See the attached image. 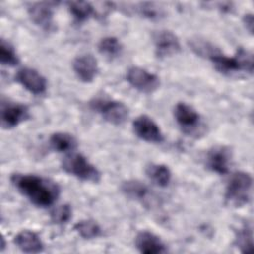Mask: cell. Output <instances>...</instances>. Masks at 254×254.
Wrapping results in <instances>:
<instances>
[{
  "instance_id": "7a4b0ae2",
  "label": "cell",
  "mask_w": 254,
  "mask_h": 254,
  "mask_svg": "<svg viewBox=\"0 0 254 254\" xmlns=\"http://www.w3.org/2000/svg\"><path fill=\"white\" fill-rule=\"evenodd\" d=\"M207 59L223 74H232L240 71L249 74L253 73V54L243 48H239L233 57H227L216 50Z\"/></svg>"
},
{
  "instance_id": "7c38bea8",
  "label": "cell",
  "mask_w": 254,
  "mask_h": 254,
  "mask_svg": "<svg viewBox=\"0 0 254 254\" xmlns=\"http://www.w3.org/2000/svg\"><path fill=\"white\" fill-rule=\"evenodd\" d=\"M15 78L26 90L35 95H41L47 90L46 78L35 68L22 67L17 71Z\"/></svg>"
},
{
  "instance_id": "4fadbf2b",
  "label": "cell",
  "mask_w": 254,
  "mask_h": 254,
  "mask_svg": "<svg viewBox=\"0 0 254 254\" xmlns=\"http://www.w3.org/2000/svg\"><path fill=\"white\" fill-rule=\"evenodd\" d=\"M56 5V2H36L29 6L28 14L37 26L49 31L53 28Z\"/></svg>"
},
{
  "instance_id": "ffe728a7",
  "label": "cell",
  "mask_w": 254,
  "mask_h": 254,
  "mask_svg": "<svg viewBox=\"0 0 254 254\" xmlns=\"http://www.w3.org/2000/svg\"><path fill=\"white\" fill-rule=\"evenodd\" d=\"M67 8L73 19L78 23L87 21L95 14L94 7L85 1H69L67 2Z\"/></svg>"
},
{
  "instance_id": "ac0fdd59",
  "label": "cell",
  "mask_w": 254,
  "mask_h": 254,
  "mask_svg": "<svg viewBox=\"0 0 254 254\" xmlns=\"http://www.w3.org/2000/svg\"><path fill=\"white\" fill-rule=\"evenodd\" d=\"M146 175L154 185L160 188L168 187L172 180L171 170L164 164H150L146 168Z\"/></svg>"
},
{
  "instance_id": "8fae6325",
  "label": "cell",
  "mask_w": 254,
  "mask_h": 254,
  "mask_svg": "<svg viewBox=\"0 0 254 254\" xmlns=\"http://www.w3.org/2000/svg\"><path fill=\"white\" fill-rule=\"evenodd\" d=\"M154 46L157 57L161 59L173 57L181 51L179 38L169 30H161L155 33Z\"/></svg>"
},
{
  "instance_id": "30bf717a",
  "label": "cell",
  "mask_w": 254,
  "mask_h": 254,
  "mask_svg": "<svg viewBox=\"0 0 254 254\" xmlns=\"http://www.w3.org/2000/svg\"><path fill=\"white\" fill-rule=\"evenodd\" d=\"M174 117L181 129L187 134L193 133L200 126L199 113L186 102H178L175 105Z\"/></svg>"
},
{
  "instance_id": "3957f363",
  "label": "cell",
  "mask_w": 254,
  "mask_h": 254,
  "mask_svg": "<svg viewBox=\"0 0 254 254\" xmlns=\"http://www.w3.org/2000/svg\"><path fill=\"white\" fill-rule=\"evenodd\" d=\"M253 180L249 173L239 171L231 175L226 188L225 201L234 207H241L247 204L251 198Z\"/></svg>"
},
{
  "instance_id": "8992f818",
  "label": "cell",
  "mask_w": 254,
  "mask_h": 254,
  "mask_svg": "<svg viewBox=\"0 0 254 254\" xmlns=\"http://www.w3.org/2000/svg\"><path fill=\"white\" fill-rule=\"evenodd\" d=\"M126 79L129 84L143 93H153L160 86V78L140 66H132L127 70Z\"/></svg>"
},
{
  "instance_id": "d4e9b609",
  "label": "cell",
  "mask_w": 254,
  "mask_h": 254,
  "mask_svg": "<svg viewBox=\"0 0 254 254\" xmlns=\"http://www.w3.org/2000/svg\"><path fill=\"white\" fill-rule=\"evenodd\" d=\"M72 210L68 204H63L53 209L51 212V219L56 224H64L71 218Z\"/></svg>"
},
{
  "instance_id": "277c9868",
  "label": "cell",
  "mask_w": 254,
  "mask_h": 254,
  "mask_svg": "<svg viewBox=\"0 0 254 254\" xmlns=\"http://www.w3.org/2000/svg\"><path fill=\"white\" fill-rule=\"evenodd\" d=\"M62 168L65 173L83 182L97 183L101 178L98 169L83 155L78 153L66 155L62 161Z\"/></svg>"
},
{
  "instance_id": "6da1fadb",
  "label": "cell",
  "mask_w": 254,
  "mask_h": 254,
  "mask_svg": "<svg viewBox=\"0 0 254 254\" xmlns=\"http://www.w3.org/2000/svg\"><path fill=\"white\" fill-rule=\"evenodd\" d=\"M11 183L21 194L39 207L53 205L61 192L57 183L37 175L16 173L11 176Z\"/></svg>"
},
{
  "instance_id": "52a82bcc",
  "label": "cell",
  "mask_w": 254,
  "mask_h": 254,
  "mask_svg": "<svg viewBox=\"0 0 254 254\" xmlns=\"http://www.w3.org/2000/svg\"><path fill=\"white\" fill-rule=\"evenodd\" d=\"M1 126L4 129H12L30 117L29 109L25 104L10 100L1 101Z\"/></svg>"
},
{
  "instance_id": "4316f807",
  "label": "cell",
  "mask_w": 254,
  "mask_h": 254,
  "mask_svg": "<svg viewBox=\"0 0 254 254\" xmlns=\"http://www.w3.org/2000/svg\"><path fill=\"white\" fill-rule=\"evenodd\" d=\"M243 24L246 28V30L252 34L253 33V26H254V19H253V15L251 13L245 14L243 17Z\"/></svg>"
},
{
  "instance_id": "2e32d148",
  "label": "cell",
  "mask_w": 254,
  "mask_h": 254,
  "mask_svg": "<svg viewBox=\"0 0 254 254\" xmlns=\"http://www.w3.org/2000/svg\"><path fill=\"white\" fill-rule=\"evenodd\" d=\"M135 246L141 253L145 254L166 253L168 251L161 238L148 230H142L136 235Z\"/></svg>"
},
{
  "instance_id": "e0dca14e",
  "label": "cell",
  "mask_w": 254,
  "mask_h": 254,
  "mask_svg": "<svg viewBox=\"0 0 254 254\" xmlns=\"http://www.w3.org/2000/svg\"><path fill=\"white\" fill-rule=\"evenodd\" d=\"M17 247L25 253H39L44 250L40 236L32 230H22L14 238Z\"/></svg>"
},
{
  "instance_id": "9c48e42d",
  "label": "cell",
  "mask_w": 254,
  "mask_h": 254,
  "mask_svg": "<svg viewBox=\"0 0 254 254\" xmlns=\"http://www.w3.org/2000/svg\"><path fill=\"white\" fill-rule=\"evenodd\" d=\"M232 152L228 146L217 145L208 150L205 158L206 167L213 173L225 175L229 172Z\"/></svg>"
},
{
  "instance_id": "7402d4cb",
  "label": "cell",
  "mask_w": 254,
  "mask_h": 254,
  "mask_svg": "<svg viewBox=\"0 0 254 254\" xmlns=\"http://www.w3.org/2000/svg\"><path fill=\"white\" fill-rule=\"evenodd\" d=\"M235 244L242 253H248L253 248L252 227L245 223L235 233Z\"/></svg>"
},
{
  "instance_id": "603a6c76",
  "label": "cell",
  "mask_w": 254,
  "mask_h": 254,
  "mask_svg": "<svg viewBox=\"0 0 254 254\" xmlns=\"http://www.w3.org/2000/svg\"><path fill=\"white\" fill-rule=\"evenodd\" d=\"M73 229L84 239H93L101 234V228L98 223L92 219H83L76 222Z\"/></svg>"
},
{
  "instance_id": "9a60e30c",
  "label": "cell",
  "mask_w": 254,
  "mask_h": 254,
  "mask_svg": "<svg viewBox=\"0 0 254 254\" xmlns=\"http://www.w3.org/2000/svg\"><path fill=\"white\" fill-rule=\"evenodd\" d=\"M121 191L130 199L141 202L144 205H150L154 201L151 190L139 180H128L122 183Z\"/></svg>"
},
{
  "instance_id": "5b68a950",
  "label": "cell",
  "mask_w": 254,
  "mask_h": 254,
  "mask_svg": "<svg viewBox=\"0 0 254 254\" xmlns=\"http://www.w3.org/2000/svg\"><path fill=\"white\" fill-rule=\"evenodd\" d=\"M90 108L105 121L113 125H122L129 116L128 107L121 101L96 97L89 102Z\"/></svg>"
},
{
  "instance_id": "5bb4252c",
  "label": "cell",
  "mask_w": 254,
  "mask_h": 254,
  "mask_svg": "<svg viewBox=\"0 0 254 254\" xmlns=\"http://www.w3.org/2000/svg\"><path fill=\"white\" fill-rule=\"evenodd\" d=\"M72 68L76 77L85 83L92 82L99 71L97 60L91 54L76 57L72 62Z\"/></svg>"
},
{
  "instance_id": "ba28073f",
  "label": "cell",
  "mask_w": 254,
  "mask_h": 254,
  "mask_svg": "<svg viewBox=\"0 0 254 254\" xmlns=\"http://www.w3.org/2000/svg\"><path fill=\"white\" fill-rule=\"evenodd\" d=\"M132 127L135 135L145 142L158 144L164 141V135L159 125L148 115L142 114L136 117Z\"/></svg>"
},
{
  "instance_id": "d6986e66",
  "label": "cell",
  "mask_w": 254,
  "mask_h": 254,
  "mask_svg": "<svg viewBox=\"0 0 254 254\" xmlns=\"http://www.w3.org/2000/svg\"><path fill=\"white\" fill-rule=\"evenodd\" d=\"M51 148L59 153L72 152L77 145L75 138L66 132L53 133L49 139Z\"/></svg>"
},
{
  "instance_id": "484cf974",
  "label": "cell",
  "mask_w": 254,
  "mask_h": 254,
  "mask_svg": "<svg viewBox=\"0 0 254 254\" xmlns=\"http://www.w3.org/2000/svg\"><path fill=\"white\" fill-rule=\"evenodd\" d=\"M137 10L141 16L148 19H159L163 15L162 9L154 3H140Z\"/></svg>"
},
{
  "instance_id": "44dd1931",
  "label": "cell",
  "mask_w": 254,
  "mask_h": 254,
  "mask_svg": "<svg viewBox=\"0 0 254 254\" xmlns=\"http://www.w3.org/2000/svg\"><path fill=\"white\" fill-rule=\"evenodd\" d=\"M123 51L121 42L115 37H104L98 43V52L109 60L118 58Z\"/></svg>"
},
{
  "instance_id": "cb8c5ba5",
  "label": "cell",
  "mask_w": 254,
  "mask_h": 254,
  "mask_svg": "<svg viewBox=\"0 0 254 254\" xmlns=\"http://www.w3.org/2000/svg\"><path fill=\"white\" fill-rule=\"evenodd\" d=\"M19 57L14 47L4 39L0 41V63L2 65L15 66L19 64Z\"/></svg>"
}]
</instances>
